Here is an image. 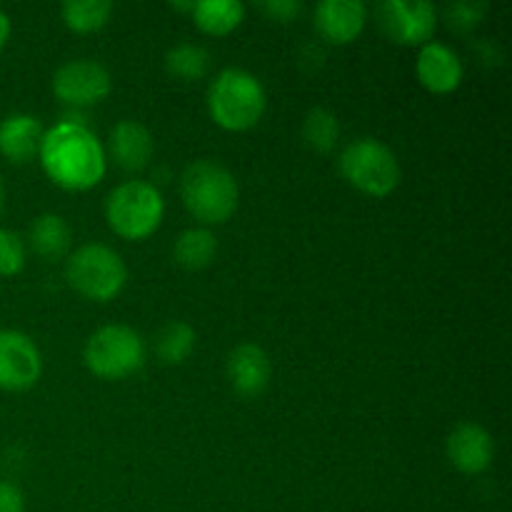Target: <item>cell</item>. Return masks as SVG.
Masks as SVG:
<instances>
[{
  "instance_id": "cell-1",
  "label": "cell",
  "mask_w": 512,
  "mask_h": 512,
  "mask_svg": "<svg viewBox=\"0 0 512 512\" xmlns=\"http://www.w3.org/2000/svg\"><path fill=\"white\" fill-rule=\"evenodd\" d=\"M40 163L55 185L65 190H88L105 175V153L88 125L60 120L43 133Z\"/></svg>"
},
{
  "instance_id": "cell-2",
  "label": "cell",
  "mask_w": 512,
  "mask_h": 512,
  "mask_svg": "<svg viewBox=\"0 0 512 512\" xmlns=\"http://www.w3.org/2000/svg\"><path fill=\"white\" fill-rule=\"evenodd\" d=\"M180 198L195 220L220 225L238 208V183L220 163L195 160L180 178Z\"/></svg>"
},
{
  "instance_id": "cell-3",
  "label": "cell",
  "mask_w": 512,
  "mask_h": 512,
  "mask_svg": "<svg viewBox=\"0 0 512 512\" xmlns=\"http://www.w3.org/2000/svg\"><path fill=\"white\" fill-rule=\"evenodd\" d=\"M210 118L225 130H248L265 113V88L243 68H225L208 90Z\"/></svg>"
},
{
  "instance_id": "cell-4",
  "label": "cell",
  "mask_w": 512,
  "mask_h": 512,
  "mask_svg": "<svg viewBox=\"0 0 512 512\" xmlns=\"http://www.w3.org/2000/svg\"><path fill=\"white\" fill-rule=\"evenodd\" d=\"M163 215V195L145 180H128L105 200V218L120 238L145 240L160 228Z\"/></svg>"
},
{
  "instance_id": "cell-5",
  "label": "cell",
  "mask_w": 512,
  "mask_h": 512,
  "mask_svg": "<svg viewBox=\"0 0 512 512\" xmlns=\"http://www.w3.org/2000/svg\"><path fill=\"white\" fill-rule=\"evenodd\" d=\"M85 368L105 380H123L145 363V340L128 325H103L88 338Z\"/></svg>"
},
{
  "instance_id": "cell-6",
  "label": "cell",
  "mask_w": 512,
  "mask_h": 512,
  "mask_svg": "<svg viewBox=\"0 0 512 512\" xmlns=\"http://www.w3.org/2000/svg\"><path fill=\"white\" fill-rule=\"evenodd\" d=\"M345 180L365 195L385 198L400 183V163L393 150L375 138H360L340 153Z\"/></svg>"
},
{
  "instance_id": "cell-7",
  "label": "cell",
  "mask_w": 512,
  "mask_h": 512,
  "mask_svg": "<svg viewBox=\"0 0 512 512\" xmlns=\"http://www.w3.org/2000/svg\"><path fill=\"white\" fill-rule=\"evenodd\" d=\"M65 278L88 300L105 303L123 290L128 270H125L123 258L113 248L93 243L83 245L70 255L68 265H65Z\"/></svg>"
},
{
  "instance_id": "cell-8",
  "label": "cell",
  "mask_w": 512,
  "mask_h": 512,
  "mask_svg": "<svg viewBox=\"0 0 512 512\" xmlns=\"http://www.w3.org/2000/svg\"><path fill=\"white\" fill-rule=\"evenodd\" d=\"M378 23L383 33L398 45L430 43L438 25V13L423 0H385L378 5Z\"/></svg>"
},
{
  "instance_id": "cell-9",
  "label": "cell",
  "mask_w": 512,
  "mask_h": 512,
  "mask_svg": "<svg viewBox=\"0 0 512 512\" xmlns=\"http://www.w3.org/2000/svg\"><path fill=\"white\" fill-rule=\"evenodd\" d=\"M43 373L40 350L18 330H0V390L20 393L38 383Z\"/></svg>"
},
{
  "instance_id": "cell-10",
  "label": "cell",
  "mask_w": 512,
  "mask_h": 512,
  "mask_svg": "<svg viewBox=\"0 0 512 512\" xmlns=\"http://www.w3.org/2000/svg\"><path fill=\"white\" fill-rule=\"evenodd\" d=\"M113 80L95 60H70L53 75V93L68 105H93L108 98Z\"/></svg>"
},
{
  "instance_id": "cell-11",
  "label": "cell",
  "mask_w": 512,
  "mask_h": 512,
  "mask_svg": "<svg viewBox=\"0 0 512 512\" xmlns=\"http://www.w3.org/2000/svg\"><path fill=\"white\" fill-rule=\"evenodd\" d=\"M230 385L240 398H258L265 393L273 375L268 353L255 343H240L230 350L228 365H225Z\"/></svg>"
},
{
  "instance_id": "cell-12",
  "label": "cell",
  "mask_w": 512,
  "mask_h": 512,
  "mask_svg": "<svg viewBox=\"0 0 512 512\" xmlns=\"http://www.w3.org/2000/svg\"><path fill=\"white\" fill-rule=\"evenodd\" d=\"M368 5L360 0H323L315 5V28L328 43H353L365 28Z\"/></svg>"
},
{
  "instance_id": "cell-13",
  "label": "cell",
  "mask_w": 512,
  "mask_h": 512,
  "mask_svg": "<svg viewBox=\"0 0 512 512\" xmlns=\"http://www.w3.org/2000/svg\"><path fill=\"white\" fill-rule=\"evenodd\" d=\"M495 455L493 435L475 423H463L450 433L448 458L460 473L480 475L490 468Z\"/></svg>"
},
{
  "instance_id": "cell-14",
  "label": "cell",
  "mask_w": 512,
  "mask_h": 512,
  "mask_svg": "<svg viewBox=\"0 0 512 512\" xmlns=\"http://www.w3.org/2000/svg\"><path fill=\"white\" fill-rule=\"evenodd\" d=\"M415 73H418L423 88H428L430 93H453L463 80V63L453 48L430 40L420 48Z\"/></svg>"
},
{
  "instance_id": "cell-15",
  "label": "cell",
  "mask_w": 512,
  "mask_h": 512,
  "mask_svg": "<svg viewBox=\"0 0 512 512\" xmlns=\"http://www.w3.org/2000/svg\"><path fill=\"white\" fill-rule=\"evenodd\" d=\"M43 143V125L35 115L13 113L0 120V155L15 165H23L38 155Z\"/></svg>"
},
{
  "instance_id": "cell-16",
  "label": "cell",
  "mask_w": 512,
  "mask_h": 512,
  "mask_svg": "<svg viewBox=\"0 0 512 512\" xmlns=\"http://www.w3.org/2000/svg\"><path fill=\"white\" fill-rule=\"evenodd\" d=\"M110 153L120 168L138 173L153 158V135L138 120H120L110 133Z\"/></svg>"
},
{
  "instance_id": "cell-17",
  "label": "cell",
  "mask_w": 512,
  "mask_h": 512,
  "mask_svg": "<svg viewBox=\"0 0 512 512\" xmlns=\"http://www.w3.org/2000/svg\"><path fill=\"white\" fill-rule=\"evenodd\" d=\"M30 248L45 260H58L70 248V228L60 215L43 213L30 223L28 230Z\"/></svg>"
},
{
  "instance_id": "cell-18",
  "label": "cell",
  "mask_w": 512,
  "mask_h": 512,
  "mask_svg": "<svg viewBox=\"0 0 512 512\" xmlns=\"http://www.w3.org/2000/svg\"><path fill=\"white\" fill-rule=\"evenodd\" d=\"M218 253V238L205 228H190L178 235L173 245V260L185 270L208 268Z\"/></svg>"
},
{
  "instance_id": "cell-19",
  "label": "cell",
  "mask_w": 512,
  "mask_h": 512,
  "mask_svg": "<svg viewBox=\"0 0 512 512\" xmlns=\"http://www.w3.org/2000/svg\"><path fill=\"white\" fill-rule=\"evenodd\" d=\"M195 25L208 35H228L243 23L245 5L238 0H203L193 8Z\"/></svg>"
},
{
  "instance_id": "cell-20",
  "label": "cell",
  "mask_w": 512,
  "mask_h": 512,
  "mask_svg": "<svg viewBox=\"0 0 512 512\" xmlns=\"http://www.w3.org/2000/svg\"><path fill=\"white\" fill-rule=\"evenodd\" d=\"M195 330L183 320H170L155 335V355L163 365H180L195 350Z\"/></svg>"
},
{
  "instance_id": "cell-21",
  "label": "cell",
  "mask_w": 512,
  "mask_h": 512,
  "mask_svg": "<svg viewBox=\"0 0 512 512\" xmlns=\"http://www.w3.org/2000/svg\"><path fill=\"white\" fill-rule=\"evenodd\" d=\"M165 70L178 80H200L210 70V55L203 45L183 40L165 53Z\"/></svg>"
},
{
  "instance_id": "cell-22",
  "label": "cell",
  "mask_w": 512,
  "mask_h": 512,
  "mask_svg": "<svg viewBox=\"0 0 512 512\" xmlns=\"http://www.w3.org/2000/svg\"><path fill=\"white\" fill-rule=\"evenodd\" d=\"M113 13L110 0H65L63 23L75 33H95L103 28Z\"/></svg>"
},
{
  "instance_id": "cell-23",
  "label": "cell",
  "mask_w": 512,
  "mask_h": 512,
  "mask_svg": "<svg viewBox=\"0 0 512 512\" xmlns=\"http://www.w3.org/2000/svg\"><path fill=\"white\" fill-rule=\"evenodd\" d=\"M340 125L330 110L313 108L303 120V140L315 153H330L338 145Z\"/></svg>"
},
{
  "instance_id": "cell-24",
  "label": "cell",
  "mask_w": 512,
  "mask_h": 512,
  "mask_svg": "<svg viewBox=\"0 0 512 512\" xmlns=\"http://www.w3.org/2000/svg\"><path fill=\"white\" fill-rule=\"evenodd\" d=\"M25 268V243L13 230L0 228V275L10 278Z\"/></svg>"
},
{
  "instance_id": "cell-25",
  "label": "cell",
  "mask_w": 512,
  "mask_h": 512,
  "mask_svg": "<svg viewBox=\"0 0 512 512\" xmlns=\"http://www.w3.org/2000/svg\"><path fill=\"white\" fill-rule=\"evenodd\" d=\"M488 13V3H478V0H460V3H453L445 8V18H448L450 28L460 30H473L475 25L483 20V15Z\"/></svg>"
},
{
  "instance_id": "cell-26",
  "label": "cell",
  "mask_w": 512,
  "mask_h": 512,
  "mask_svg": "<svg viewBox=\"0 0 512 512\" xmlns=\"http://www.w3.org/2000/svg\"><path fill=\"white\" fill-rule=\"evenodd\" d=\"M260 10H263L265 15H270L273 20L290 23V20H295L300 15L303 3H300V0H265V3H260Z\"/></svg>"
},
{
  "instance_id": "cell-27",
  "label": "cell",
  "mask_w": 512,
  "mask_h": 512,
  "mask_svg": "<svg viewBox=\"0 0 512 512\" xmlns=\"http://www.w3.org/2000/svg\"><path fill=\"white\" fill-rule=\"evenodd\" d=\"M0 512H25V498L10 480H0Z\"/></svg>"
},
{
  "instance_id": "cell-28",
  "label": "cell",
  "mask_w": 512,
  "mask_h": 512,
  "mask_svg": "<svg viewBox=\"0 0 512 512\" xmlns=\"http://www.w3.org/2000/svg\"><path fill=\"white\" fill-rule=\"evenodd\" d=\"M8 38H10V18L0 10V50L5 48Z\"/></svg>"
},
{
  "instance_id": "cell-29",
  "label": "cell",
  "mask_w": 512,
  "mask_h": 512,
  "mask_svg": "<svg viewBox=\"0 0 512 512\" xmlns=\"http://www.w3.org/2000/svg\"><path fill=\"white\" fill-rule=\"evenodd\" d=\"M3 203H5V190H3V183H0V210H3Z\"/></svg>"
}]
</instances>
